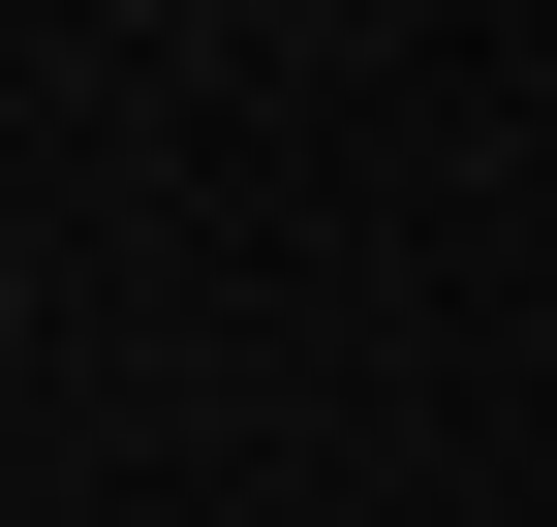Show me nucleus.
I'll return each instance as SVG.
<instances>
[{
  "label": "nucleus",
  "mask_w": 557,
  "mask_h": 527,
  "mask_svg": "<svg viewBox=\"0 0 557 527\" xmlns=\"http://www.w3.org/2000/svg\"><path fill=\"white\" fill-rule=\"evenodd\" d=\"M0 372H32V342H0Z\"/></svg>",
  "instance_id": "obj_1"
}]
</instances>
